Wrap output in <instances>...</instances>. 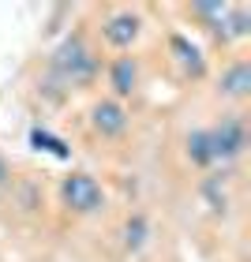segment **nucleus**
Instances as JSON below:
<instances>
[{"mask_svg":"<svg viewBox=\"0 0 251 262\" xmlns=\"http://www.w3.org/2000/svg\"><path fill=\"white\" fill-rule=\"evenodd\" d=\"M187 158H191V165H199V169H206V165H214V158H210V139H206V131H191V135H187Z\"/></svg>","mask_w":251,"mask_h":262,"instance_id":"6e6552de","label":"nucleus"},{"mask_svg":"<svg viewBox=\"0 0 251 262\" xmlns=\"http://www.w3.org/2000/svg\"><path fill=\"white\" fill-rule=\"evenodd\" d=\"M60 195H64V202H68L75 213H98V210L105 206L101 184L94 180V176H87V172H71V176H64Z\"/></svg>","mask_w":251,"mask_h":262,"instance_id":"f03ea898","label":"nucleus"},{"mask_svg":"<svg viewBox=\"0 0 251 262\" xmlns=\"http://www.w3.org/2000/svg\"><path fill=\"white\" fill-rule=\"evenodd\" d=\"M53 71L60 79H68V82H90L94 75H98V56L87 49V41H82L79 34H71V38H64L60 45H56Z\"/></svg>","mask_w":251,"mask_h":262,"instance_id":"f257e3e1","label":"nucleus"},{"mask_svg":"<svg viewBox=\"0 0 251 262\" xmlns=\"http://www.w3.org/2000/svg\"><path fill=\"white\" fill-rule=\"evenodd\" d=\"M195 15L210 19V23H214V30H218V27H221V19L229 15V4H195Z\"/></svg>","mask_w":251,"mask_h":262,"instance_id":"9b49d317","label":"nucleus"},{"mask_svg":"<svg viewBox=\"0 0 251 262\" xmlns=\"http://www.w3.org/2000/svg\"><path fill=\"white\" fill-rule=\"evenodd\" d=\"M206 139H210V158L214 161H233V158H240L244 146H247V131L236 116H225L218 127L206 131Z\"/></svg>","mask_w":251,"mask_h":262,"instance_id":"7ed1b4c3","label":"nucleus"},{"mask_svg":"<svg viewBox=\"0 0 251 262\" xmlns=\"http://www.w3.org/2000/svg\"><path fill=\"white\" fill-rule=\"evenodd\" d=\"M109 82H113V90L120 94V98H128V94L135 90V82H139V64L131 60V56H120L109 71Z\"/></svg>","mask_w":251,"mask_h":262,"instance_id":"0eeeda50","label":"nucleus"},{"mask_svg":"<svg viewBox=\"0 0 251 262\" xmlns=\"http://www.w3.org/2000/svg\"><path fill=\"white\" fill-rule=\"evenodd\" d=\"M139 30H142L139 15L124 11V15H113L109 23H105V41H109V45H116V49H128V45L139 38Z\"/></svg>","mask_w":251,"mask_h":262,"instance_id":"39448f33","label":"nucleus"},{"mask_svg":"<svg viewBox=\"0 0 251 262\" xmlns=\"http://www.w3.org/2000/svg\"><path fill=\"white\" fill-rule=\"evenodd\" d=\"M8 180V165H4V158H0V184Z\"/></svg>","mask_w":251,"mask_h":262,"instance_id":"ddd939ff","label":"nucleus"},{"mask_svg":"<svg viewBox=\"0 0 251 262\" xmlns=\"http://www.w3.org/2000/svg\"><path fill=\"white\" fill-rule=\"evenodd\" d=\"M90 124H94V131H98V135H120V131L128 127V113L120 109V105L116 101H98L90 109Z\"/></svg>","mask_w":251,"mask_h":262,"instance_id":"20e7f679","label":"nucleus"},{"mask_svg":"<svg viewBox=\"0 0 251 262\" xmlns=\"http://www.w3.org/2000/svg\"><path fill=\"white\" fill-rule=\"evenodd\" d=\"M124 240H128V247H142V240H147V221H142V217H131L128 229H124Z\"/></svg>","mask_w":251,"mask_h":262,"instance_id":"f8f14e48","label":"nucleus"},{"mask_svg":"<svg viewBox=\"0 0 251 262\" xmlns=\"http://www.w3.org/2000/svg\"><path fill=\"white\" fill-rule=\"evenodd\" d=\"M173 53H180V64L191 71V75H202V56L187 38H173Z\"/></svg>","mask_w":251,"mask_h":262,"instance_id":"1a4fd4ad","label":"nucleus"},{"mask_svg":"<svg viewBox=\"0 0 251 262\" xmlns=\"http://www.w3.org/2000/svg\"><path fill=\"white\" fill-rule=\"evenodd\" d=\"M30 142H34L38 150H49V154H56V158H68V146H64L60 139H53L49 131H41V127H34V131H30Z\"/></svg>","mask_w":251,"mask_h":262,"instance_id":"9d476101","label":"nucleus"},{"mask_svg":"<svg viewBox=\"0 0 251 262\" xmlns=\"http://www.w3.org/2000/svg\"><path fill=\"white\" fill-rule=\"evenodd\" d=\"M218 90L225 94V98H247V94H251V64L247 60H236L233 68H225Z\"/></svg>","mask_w":251,"mask_h":262,"instance_id":"423d86ee","label":"nucleus"}]
</instances>
